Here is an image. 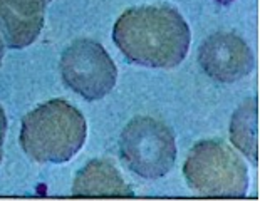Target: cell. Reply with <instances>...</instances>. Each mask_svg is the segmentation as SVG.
<instances>
[{
    "label": "cell",
    "instance_id": "9c48e42d",
    "mask_svg": "<svg viewBox=\"0 0 260 201\" xmlns=\"http://www.w3.org/2000/svg\"><path fill=\"white\" fill-rule=\"evenodd\" d=\"M230 139L253 166L258 164V106L257 97L247 99L232 116Z\"/></svg>",
    "mask_w": 260,
    "mask_h": 201
},
{
    "label": "cell",
    "instance_id": "30bf717a",
    "mask_svg": "<svg viewBox=\"0 0 260 201\" xmlns=\"http://www.w3.org/2000/svg\"><path fill=\"white\" fill-rule=\"evenodd\" d=\"M5 134H7V116H5L4 108L0 106V163L4 158V141H5Z\"/></svg>",
    "mask_w": 260,
    "mask_h": 201
},
{
    "label": "cell",
    "instance_id": "7a4b0ae2",
    "mask_svg": "<svg viewBox=\"0 0 260 201\" xmlns=\"http://www.w3.org/2000/svg\"><path fill=\"white\" fill-rule=\"evenodd\" d=\"M86 136L81 111L64 99H52L24 116L20 146L37 163L62 164L79 153Z\"/></svg>",
    "mask_w": 260,
    "mask_h": 201
},
{
    "label": "cell",
    "instance_id": "ba28073f",
    "mask_svg": "<svg viewBox=\"0 0 260 201\" xmlns=\"http://www.w3.org/2000/svg\"><path fill=\"white\" fill-rule=\"evenodd\" d=\"M76 196H133V189L116 166L106 159H92L76 175Z\"/></svg>",
    "mask_w": 260,
    "mask_h": 201
},
{
    "label": "cell",
    "instance_id": "6da1fadb",
    "mask_svg": "<svg viewBox=\"0 0 260 201\" xmlns=\"http://www.w3.org/2000/svg\"><path fill=\"white\" fill-rule=\"evenodd\" d=\"M113 41L131 62L173 69L185 60L191 34L178 10L159 4L124 10L114 24Z\"/></svg>",
    "mask_w": 260,
    "mask_h": 201
},
{
    "label": "cell",
    "instance_id": "52a82bcc",
    "mask_svg": "<svg viewBox=\"0 0 260 201\" xmlns=\"http://www.w3.org/2000/svg\"><path fill=\"white\" fill-rule=\"evenodd\" d=\"M51 0H0V34L10 49H24L37 41Z\"/></svg>",
    "mask_w": 260,
    "mask_h": 201
},
{
    "label": "cell",
    "instance_id": "5b68a950",
    "mask_svg": "<svg viewBox=\"0 0 260 201\" xmlns=\"http://www.w3.org/2000/svg\"><path fill=\"white\" fill-rule=\"evenodd\" d=\"M59 69L66 86L86 100L108 96L118 79V69L111 55L91 39H79L71 44L60 55Z\"/></svg>",
    "mask_w": 260,
    "mask_h": 201
},
{
    "label": "cell",
    "instance_id": "3957f363",
    "mask_svg": "<svg viewBox=\"0 0 260 201\" xmlns=\"http://www.w3.org/2000/svg\"><path fill=\"white\" fill-rule=\"evenodd\" d=\"M183 175L193 191L202 196H245L247 166L230 146L218 139H205L190 149Z\"/></svg>",
    "mask_w": 260,
    "mask_h": 201
},
{
    "label": "cell",
    "instance_id": "8fae6325",
    "mask_svg": "<svg viewBox=\"0 0 260 201\" xmlns=\"http://www.w3.org/2000/svg\"><path fill=\"white\" fill-rule=\"evenodd\" d=\"M4 52H5L4 41H2V39H0V65H2V60H4Z\"/></svg>",
    "mask_w": 260,
    "mask_h": 201
},
{
    "label": "cell",
    "instance_id": "8992f818",
    "mask_svg": "<svg viewBox=\"0 0 260 201\" xmlns=\"http://www.w3.org/2000/svg\"><path fill=\"white\" fill-rule=\"evenodd\" d=\"M198 62L213 81L234 84L253 71L255 59L250 46L234 32H215L198 50Z\"/></svg>",
    "mask_w": 260,
    "mask_h": 201
},
{
    "label": "cell",
    "instance_id": "277c9868",
    "mask_svg": "<svg viewBox=\"0 0 260 201\" xmlns=\"http://www.w3.org/2000/svg\"><path fill=\"white\" fill-rule=\"evenodd\" d=\"M119 154L135 175L145 180H159L175 166V134L154 117L138 116L121 132Z\"/></svg>",
    "mask_w": 260,
    "mask_h": 201
}]
</instances>
